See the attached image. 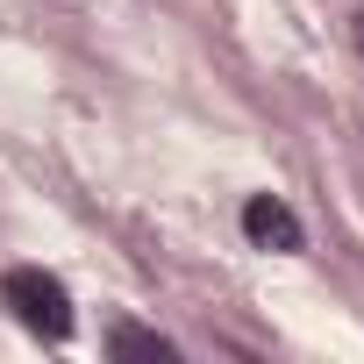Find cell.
Wrapping results in <instances>:
<instances>
[{
    "label": "cell",
    "mask_w": 364,
    "mask_h": 364,
    "mask_svg": "<svg viewBox=\"0 0 364 364\" xmlns=\"http://www.w3.org/2000/svg\"><path fill=\"white\" fill-rule=\"evenodd\" d=\"M0 300H8L15 321H22L29 336H43V343H65V336H72V293H65V279H50L43 264H15L8 279H0Z\"/></svg>",
    "instance_id": "1"
},
{
    "label": "cell",
    "mask_w": 364,
    "mask_h": 364,
    "mask_svg": "<svg viewBox=\"0 0 364 364\" xmlns=\"http://www.w3.org/2000/svg\"><path fill=\"white\" fill-rule=\"evenodd\" d=\"M243 236H250L257 250H300V243H307L300 215H293L286 200H272V193H250V200H243Z\"/></svg>",
    "instance_id": "2"
},
{
    "label": "cell",
    "mask_w": 364,
    "mask_h": 364,
    "mask_svg": "<svg viewBox=\"0 0 364 364\" xmlns=\"http://www.w3.org/2000/svg\"><path fill=\"white\" fill-rule=\"evenodd\" d=\"M107 350H114V357H171V343H164L157 328H136V321H114V328H107Z\"/></svg>",
    "instance_id": "3"
},
{
    "label": "cell",
    "mask_w": 364,
    "mask_h": 364,
    "mask_svg": "<svg viewBox=\"0 0 364 364\" xmlns=\"http://www.w3.org/2000/svg\"><path fill=\"white\" fill-rule=\"evenodd\" d=\"M350 36H357V50H364V8H357V15H350Z\"/></svg>",
    "instance_id": "4"
}]
</instances>
